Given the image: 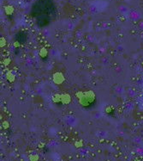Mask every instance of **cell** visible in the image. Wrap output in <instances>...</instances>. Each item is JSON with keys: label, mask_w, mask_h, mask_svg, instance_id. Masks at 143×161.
Returning a JSON list of instances; mask_svg holds the SVG:
<instances>
[{"label": "cell", "mask_w": 143, "mask_h": 161, "mask_svg": "<svg viewBox=\"0 0 143 161\" xmlns=\"http://www.w3.org/2000/svg\"><path fill=\"white\" fill-rule=\"evenodd\" d=\"M57 9L52 0H38L32 7L31 16L39 27L47 26L54 19Z\"/></svg>", "instance_id": "obj_1"}, {"label": "cell", "mask_w": 143, "mask_h": 161, "mask_svg": "<svg viewBox=\"0 0 143 161\" xmlns=\"http://www.w3.org/2000/svg\"><path fill=\"white\" fill-rule=\"evenodd\" d=\"M27 40V35L25 33H23V32H19V33H17L15 36V41L17 42L20 44H23L26 42Z\"/></svg>", "instance_id": "obj_2"}]
</instances>
